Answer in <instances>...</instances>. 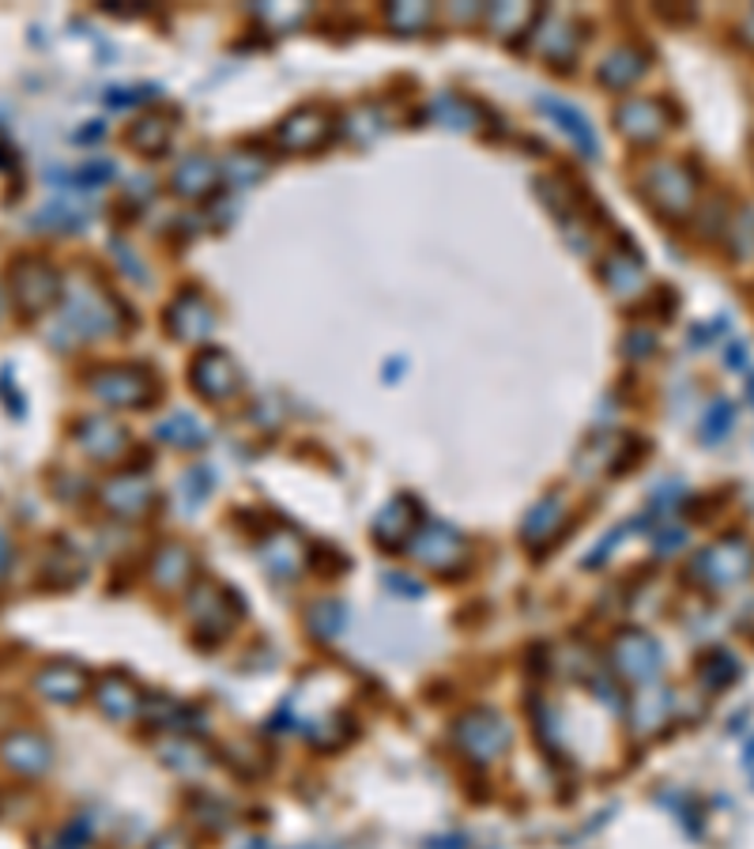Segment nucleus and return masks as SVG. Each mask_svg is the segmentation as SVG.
<instances>
[{
  "mask_svg": "<svg viewBox=\"0 0 754 849\" xmlns=\"http://www.w3.org/2000/svg\"><path fill=\"white\" fill-rule=\"evenodd\" d=\"M344 619H347V611L340 608V605H313V611H310V631L317 634V639H325V642H333L336 634L344 631Z\"/></svg>",
  "mask_w": 754,
  "mask_h": 849,
  "instance_id": "obj_23",
  "label": "nucleus"
},
{
  "mask_svg": "<svg viewBox=\"0 0 754 849\" xmlns=\"http://www.w3.org/2000/svg\"><path fill=\"white\" fill-rule=\"evenodd\" d=\"M91 393L114 408H143L155 397V374L143 367H106L91 378Z\"/></svg>",
  "mask_w": 754,
  "mask_h": 849,
  "instance_id": "obj_3",
  "label": "nucleus"
},
{
  "mask_svg": "<svg viewBox=\"0 0 754 849\" xmlns=\"http://www.w3.org/2000/svg\"><path fill=\"white\" fill-rule=\"evenodd\" d=\"M385 585L393 593H401V597H422V585L419 582H404V574H388Z\"/></svg>",
  "mask_w": 754,
  "mask_h": 849,
  "instance_id": "obj_29",
  "label": "nucleus"
},
{
  "mask_svg": "<svg viewBox=\"0 0 754 849\" xmlns=\"http://www.w3.org/2000/svg\"><path fill=\"white\" fill-rule=\"evenodd\" d=\"M404 551H408L419 566L438 571V574H456L464 566V559H468V543H464V537L453 529V525H442V521H422L419 529L411 532V540Z\"/></svg>",
  "mask_w": 754,
  "mask_h": 849,
  "instance_id": "obj_1",
  "label": "nucleus"
},
{
  "mask_svg": "<svg viewBox=\"0 0 754 849\" xmlns=\"http://www.w3.org/2000/svg\"><path fill=\"white\" fill-rule=\"evenodd\" d=\"M163 755H166V762L171 767H177V770H200L205 767V752H200L197 744H189V741H174V744H166L163 747Z\"/></svg>",
  "mask_w": 754,
  "mask_h": 849,
  "instance_id": "obj_25",
  "label": "nucleus"
},
{
  "mask_svg": "<svg viewBox=\"0 0 754 849\" xmlns=\"http://www.w3.org/2000/svg\"><path fill=\"white\" fill-rule=\"evenodd\" d=\"M151 577H155V585L166 593L182 589V585L193 577V555L182 548V543H166V548H159L155 563H151Z\"/></svg>",
  "mask_w": 754,
  "mask_h": 849,
  "instance_id": "obj_17",
  "label": "nucleus"
},
{
  "mask_svg": "<svg viewBox=\"0 0 754 849\" xmlns=\"http://www.w3.org/2000/svg\"><path fill=\"white\" fill-rule=\"evenodd\" d=\"M540 110H544V114H550V117H555V122L558 125H562V133L566 136H570V140L573 144H578V148L584 151V156H596V151H600V144H596V133H592V125H589V117H584L581 114V110L578 106H570V102H562V99H540Z\"/></svg>",
  "mask_w": 754,
  "mask_h": 849,
  "instance_id": "obj_14",
  "label": "nucleus"
},
{
  "mask_svg": "<svg viewBox=\"0 0 754 849\" xmlns=\"http://www.w3.org/2000/svg\"><path fill=\"white\" fill-rule=\"evenodd\" d=\"M155 498V487H151L148 475H137V472H125V475H114V480L103 487V503L109 514H117L121 521H132V517H143Z\"/></svg>",
  "mask_w": 754,
  "mask_h": 849,
  "instance_id": "obj_7",
  "label": "nucleus"
},
{
  "mask_svg": "<svg viewBox=\"0 0 754 849\" xmlns=\"http://www.w3.org/2000/svg\"><path fill=\"white\" fill-rule=\"evenodd\" d=\"M8 563H12V540H8L4 532H0V577H4Z\"/></svg>",
  "mask_w": 754,
  "mask_h": 849,
  "instance_id": "obj_30",
  "label": "nucleus"
},
{
  "mask_svg": "<svg viewBox=\"0 0 754 849\" xmlns=\"http://www.w3.org/2000/svg\"><path fill=\"white\" fill-rule=\"evenodd\" d=\"M38 691L49 702H76L88 691V673L80 665H46L38 673Z\"/></svg>",
  "mask_w": 754,
  "mask_h": 849,
  "instance_id": "obj_16",
  "label": "nucleus"
},
{
  "mask_svg": "<svg viewBox=\"0 0 754 849\" xmlns=\"http://www.w3.org/2000/svg\"><path fill=\"white\" fill-rule=\"evenodd\" d=\"M76 441H80V449L91 457V461H117V457L125 454V446H129V435H125L117 423L103 420V415H91V420L80 423Z\"/></svg>",
  "mask_w": 754,
  "mask_h": 849,
  "instance_id": "obj_9",
  "label": "nucleus"
},
{
  "mask_svg": "<svg viewBox=\"0 0 754 849\" xmlns=\"http://www.w3.org/2000/svg\"><path fill=\"white\" fill-rule=\"evenodd\" d=\"M189 381L205 401L219 404V401H231V397L242 389V370L227 352H219V347H205V352L193 359Z\"/></svg>",
  "mask_w": 754,
  "mask_h": 849,
  "instance_id": "obj_4",
  "label": "nucleus"
},
{
  "mask_svg": "<svg viewBox=\"0 0 754 849\" xmlns=\"http://www.w3.org/2000/svg\"><path fill=\"white\" fill-rule=\"evenodd\" d=\"M385 20H388V27H396V31H419V27H427V23L434 20V12H430L427 4H415V8L388 4Z\"/></svg>",
  "mask_w": 754,
  "mask_h": 849,
  "instance_id": "obj_24",
  "label": "nucleus"
},
{
  "mask_svg": "<svg viewBox=\"0 0 754 849\" xmlns=\"http://www.w3.org/2000/svg\"><path fill=\"white\" fill-rule=\"evenodd\" d=\"M434 849H468V842L464 838H442V842H434Z\"/></svg>",
  "mask_w": 754,
  "mask_h": 849,
  "instance_id": "obj_31",
  "label": "nucleus"
},
{
  "mask_svg": "<svg viewBox=\"0 0 754 849\" xmlns=\"http://www.w3.org/2000/svg\"><path fill=\"white\" fill-rule=\"evenodd\" d=\"M219 170L227 174V182L239 185V190H242V185H253V182H257V177L265 174L268 167H265V163H253V159H245V156H234L231 163L219 167Z\"/></svg>",
  "mask_w": 754,
  "mask_h": 849,
  "instance_id": "obj_26",
  "label": "nucleus"
},
{
  "mask_svg": "<svg viewBox=\"0 0 754 849\" xmlns=\"http://www.w3.org/2000/svg\"><path fill=\"white\" fill-rule=\"evenodd\" d=\"M12 291H15V299L27 306L31 313H35V310H46V306L57 299L61 284H57L54 268H49L46 261L27 257V261H20V268H15Z\"/></svg>",
  "mask_w": 754,
  "mask_h": 849,
  "instance_id": "obj_8",
  "label": "nucleus"
},
{
  "mask_svg": "<svg viewBox=\"0 0 754 849\" xmlns=\"http://www.w3.org/2000/svg\"><path fill=\"white\" fill-rule=\"evenodd\" d=\"M132 148H140L143 156H159V151L171 144V125L163 122V117H143V122H137V129L129 133Z\"/></svg>",
  "mask_w": 754,
  "mask_h": 849,
  "instance_id": "obj_22",
  "label": "nucleus"
},
{
  "mask_svg": "<svg viewBox=\"0 0 754 849\" xmlns=\"http://www.w3.org/2000/svg\"><path fill=\"white\" fill-rule=\"evenodd\" d=\"M434 114L442 117L445 125H453V129H468V117H472V106L453 95H442L434 102Z\"/></svg>",
  "mask_w": 754,
  "mask_h": 849,
  "instance_id": "obj_27",
  "label": "nucleus"
},
{
  "mask_svg": "<svg viewBox=\"0 0 754 849\" xmlns=\"http://www.w3.org/2000/svg\"><path fill=\"white\" fill-rule=\"evenodd\" d=\"M660 661H664V653H660L657 639H649V634H641V631L618 634L615 645H612L615 676H623V679H638V684H646V679H652L660 673Z\"/></svg>",
  "mask_w": 754,
  "mask_h": 849,
  "instance_id": "obj_5",
  "label": "nucleus"
},
{
  "mask_svg": "<svg viewBox=\"0 0 754 849\" xmlns=\"http://www.w3.org/2000/svg\"><path fill=\"white\" fill-rule=\"evenodd\" d=\"M189 608H193V623H197V631H205V634L231 631L234 619L227 616V593L219 589L216 582H200L189 597Z\"/></svg>",
  "mask_w": 754,
  "mask_h": 849,
  "instance_id": "obj_11",
  "label": "nucleus"
},
{
  "mask_svg": "<svg viewBox=\"0 0 754 849\" xmlns=\"http://www.w3.org/2000/svg\"><path fill=\"white\" fill-rule=\"evenodd\" d=\"M159 438H163L166 446L197 449V446H205V441H208V431H205V423H200L197 415L174 412L171 420H163V427H159Z\"/></svg>",
  "mask_w": 754,
  "mask_h": 849,
  "instance_id": "obj_21",
  "label": "nucleus"
},
{
  "mask_svg": "<svg viewBox=\"0 0 754 849\" xmlns=\"http://www.w3.org/2000/svg\"><path fill=\"white\" fill-rule=\"evenodd\" d=\"M98 707H103V713H109L114 721H129L137 718L143 699H140V687L132 684L129 676L114 673L103 679V687H98Z\"/></svg>",
  "mask_w": 754,
  "mask_h": 849,
  "instance_id": "obj_15",
  "label": "nucleus"
},
{
  "mask_svg": "<svg viewBox=\"0 0 754 849\" xmlns=\"http://www.w3.org/2000/svg\"><path fill=\"white\" fill-rule=\"evenodd\" d=\"M415 532V521H411V506L404 503V498H396V503H388L385 509H381V517L374 521V537L385 543V548H401V543H408Z\"/></svg>",
  "mask_w": 754,
  "mask_h": 849,
  "instance_id": "obj_18",
  "label": "nucleus"
},
{
  "mask_svg": "<svg viewBox=\"0 0 754 849\" xmlns=\"http://www.w3.org/2000/svg\"><path fill=\"white\" fill-rule=\"evenodd\" d=\"M562 514H566V506H562V498H558V495L540 498V503L532 506L529 521H524V540H532V543L550 540L558 532V525H562Z\"/></svg>",
  "mask_w": 754,
  "mask_h": 849,
  "instance_id": "obj_20",
  "label": "nucleus"
},
{
  "mask_svg": "<svg viewBox=\"0 0 754 849\" xmlns=\"http://www.w3.org/2000/svg\"><path fill=\"white\" fill-rule=\"evenodd\" d=\"M333 136V117L321 106H299L291 117H283V125L276 129V144L287 151H313Z\"/></svg>",
  "mask_w": 754,
  "mask_h": 849,
  "instance_id": "obj_6",
  "label": "nucleus"
},
{
  "mask_svg": "<svg viewBox=\"0 0 754 849\" xmlns=\"http://www.w3.org/2000/svg\"><path fill=\"white\" fill-rule=\"evenodd\" d=\"M260 559H265L272 574L294 577V574H299V566H302V548H299V540H294L291 532H276V537L265 540V548H260Z\"/></svg>",
  "mask_w": 754,
  "mask_h": 849,
  "instance_id": "obj_19",
  "label": "nucleus"
},
{
  "mask_svg": "<svg viewBox=\"0 0 754 849\" xmlns=\"http://www.w3.org/2000/svg\"><path fill=\"white\" fill-rule=\"evenodd\" d=\"M211 306L200 299L197 291H185L177 295V299L171 302V310H166V329L177 336V340H200L211 333Z\"/></svg>",
  "mask_w": 754,
  "mask_h": 849,
  "instance_id": "obj_10",
  "label": "nucleus"
},
{
  "mask_svg": "<svg viewBox=\"0 0 754 849\" xmlns=\"http://www.w3.org/2000/svg\"><path fill=\"white\" fill-rule=\"evenodd\" d=\"M49 755H54L49 744L35 733H12L0 744V759L12 770H20V775H42V770H49Z\"/></svg>",
  "mask_w": 754,
  "mask_h": 849,
  "instance_id": "obj_12",
  "label": "nucleus"
},
{
  "mask_svg": "<svg viewBox=\"0 0 754 849\" xmlns=\"http://www.w3.org/2000/svg\"><path fill=\"white\" fill-rule=\"evenodd\" d=\"M148 849H193V838H189V830L174 827V830H166V835H159Z\"/></svg>",
  "mask_w": 754,
  "mask_h": 849,
  "instance_id": "obj_28",
  "label": "nucleus"
},
{
  "mask_svg": "<svg viewBox=\"0 0 754 849\" xmlns=\"http://www.w3.org/2000/svg\"><path fill=\"white\" fill-rule=\"evenodd\" d=\"M171 185H174L177 197H189V200L208 197V193L219 185V163L208 156H189L182 167L174 170Z\"/></svg>",
  "mask_w": 754,
  "mask_h": 849,
  "instance_id": "obj_13",
  "label": "nucleus"
},
{
  "mask_svg": "<svg viewBox=\"0 0 754 849\" xmlns=\"http://www.w3.org/2000/svg\"><path fill=\"white\" fill-rule=\"evenodd\" d=\"M453 741L472 762H495L498 755L510 752L513 733L506 718H498L495 710H468L453 725Z\"/></svg>",
  "mask_w": 754,
  "mask_h": 849,
  "instance_id": "obj_2",
  "label": "nucleus"
}]
</instances>
